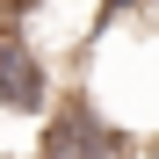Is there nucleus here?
Listing matches in <instances>:
<instances>
[{
  "label": "nucleus",
  "mask_w": 159,
  "mask_h": 159,
  "mask_svg": "<svg viewBox=\"0 0 159 159\" xmlns=\"http://www.w3.org/2000/svg\"><path fill=\"white\" fill-rule=\"evenodd\" d=\"M36 159H138L130 130L87 94H65L43 109V130H36Z\"/></svg>",
  "instance_id": "f257e3e1"
},
{
  "label": "nucleus",
  "mask_w": 159,
  "mask_h": 159,
  "mask_svg": "<svg viewBox=\"0 0 159 159\" xmlns=\"http://www.w3.org/2000/svg\"><path fill=\"white\" fill-rule=\"evenodd\" d=\"M51 109V58L29 29H0V116H43Z\"/></svg>",
  "instance_id": "f03ea898"
},
{
  "label": "nucleus",
  "mask_w": 159,
  "mask_h": 159,
  "mask_svg": "<svg viewBox=\"0 0 159 159\" xmlns=\"http://www.w3.org/2000/svg\"><path fill=\"white\" fill-rule=\"evenodd\" d=\"M130 7H138V0H101V15H130Z\"/></svg>",
  "instance_id": "7ed1b4c3"
},
{
  "label": "nucleus",
  "mask_w": 159,
  "mask_h": 159,
  "mask_svg": "<svg viewBox=\"0 0 159 159\" xmlns=\"http://www.w3.org/2000/svg\"><path fill=\"white\" fill-rule=\"evenodd\" d=\"M0 159H22V152H0Z\"/></svg>",
  "instance_id": "20e7f679"
}]
</instances>
